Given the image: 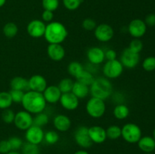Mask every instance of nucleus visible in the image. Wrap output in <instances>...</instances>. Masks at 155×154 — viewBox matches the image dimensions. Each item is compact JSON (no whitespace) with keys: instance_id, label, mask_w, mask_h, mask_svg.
Listing matches in <instances>:
<instances>
[{"instance_id":"f257e3e1","label":"nucleus","mask_w":155,"mask_h":154,"mask_svg":"<svg viewBox=\"0 0 155 154\" xmlns=\"http://www.w3.org/2000/svg\"><path fill=\"white\" fill-rule=\"evenodd\" d=\"M21 105L24 110L36 115L44 112L47 107V103L42 93L29 90L24 93Z\"/></svg>"},{"instance_id":"f03ea898","label":"nucleus","mask_w":155,"mask_h":154,"mask_svg":"<svg viewBox=\"0 0 155 154\" xmlns=\"http://www.w3.org/2000/svg\"><path fill=\"white\" fill-rule=\"evenodd\" d=\"M68 36V30L62 23L51 21L46 24L43 37L48 44H61L66 40Z\"/></svg>"},{"instance_id":"7ed1b4c3","label":"nucleus","mask_w":155,"mask_h":154,"mask_svg":"<svg viewBox=\"0 0 155 154\" xmlns=\"http://www.w3.org/2000/svg\"><path fill=\"white\" fill-rule=\"evenodd\" d=\"M113 88L111 82L104 76L95 78L93 82L89 86L90 95L92 97L104 101L113 95Z\"/></svg>"},{"instance_id":"20e7f679","label":"nucleus","mask_w":155,"mask_h":154,"mask_svg":"<svg viewBox=\"0 0 155 154\" xmlns=\"http://www.w3.org/2000/svg\"><path fill=\"white\" fill-rule=\"evenodd\" d=\"M86 111L90 117L99 119L106 112V104L104 100L91 97L86 104Z\"/></svg>"},{"instance_id":"39448f33","label":"nucleus","mask_w":155,"mask_h":154,"mask_svg":"<svg viewBox=\"0 0 155 154\" xmlns=\"http://www.w3.org/2000/svg\"><path fill=\"white\" fill-rule=\"evenodd\" d=\"M121 137L129 143H136L142 137V129L137 124L129 122L121 128Z\"/></svg>"},{"instance_id":"423d86ee","label":"nucleus","mask_w":155,"mask_h":154,"mask_svg":"<svg viewBox=\"0 0 155 154\" xmlns=\"http://www.w3.org/2000/svg\"><path fill=\"white\" fill-rule=\"evenodd\" d=\"M124 67L120 60H107L103 65L102 72L104 77L108 79H116L119 78L124 72Z\"/></svg>"},{"instance_id":"0eeeda50","label":"nucleus","mask_w":155,"mask_h":154,"mask_svg":"<svg viewBox=\"0 0 155 154\" xmlns=\"http://www.w3.org/2000/svg\"><path fill=\"white\" fill-rule=\"evenodd\" d=\"M13 123L18 129L21 131H26L33 125V116L31 113L26 110H20L15 113Z\"/></svg>"},{"instance_id":"6e6552de","label":"nucleus","mask_w":155,"mask_h":154,"mask_svg":"<svg viewBox=\"0 0 155 154\" xmlns=\"http://www.w3.org/2000/svg\"><path fill=\"white\" fill-rule=\"evenodd\" d=\"M120 61L124 68L133 69L139 63L140 55L139 53L134 52L129 48H127L121 53Z\"/></svg>"},{"instance_id":"1a4fd4ad","label":"nucleus","mask_w":155,"mask_h":154,"mask_svg":"<svg viewBox=\"0 0 155 154\" xmlns=\"http://www.w3.org/2000/svg\"><path fill=\"white\" fill-rule=\"evenodd\" d=\"M95 39L101 42H107L113 39L114 30L113 27L107 24H101L97 25L94 30Z\"/></svg>"},{"instance_id":"9d476101","label":"nucleus","mask_w":155,"mask_h":154,"mask_svg":"<svg viewBox=\"0 0 155 154\" xmlns=\"http://www.w3.org/2000/svg\"><path fill=\"white\" fill-rule=\"evenodd\" d=\"M128 33L133 39H140L143 37L147 32V25L145 21L141 19H133L127 27Z\"/></svg>"},{"instance_id":"9b49d317","label":"nucleus","mask_w":155,"mask_h":154,"mask_svg":"<svg viewBox=\"0 0 155 154\" xmlns=\"http://www.w3.org/2000/svg\"><path fill=\"white\" fill-rule=\"evenodd\" d=\"M88 128L86 126H80L74 132V137L76 143L83 149H88L93 144L89 136Z\"/></svg>"},{"instance_id":"f8f14e48","label":"nucleus","mask_w":155,"mask_h":154,"mask_svg":"<svg viewBox=\"0 0 155 154\" xmlns=\"http://www.w3.org/2000/svg\"><path fill=\"white\" fill-rule=\"evenodd\" d=\"M46 24L42 20L34 19L28 23L27 26V32L30 36L34 39L43 37L45 31Z\"/></svg>"},{"instance_id":"ddd939ff","label":"nucleus","mask_w":155,"mask_h":154,"mask_svg":"<svg viewBox=\"0 0 155 154\" xmlns=\"http://www.w3.org/2000/svg\"><path fill=\"white\" fill-rule=\"evenodd\" d=\"M44 134L42 128L33 125L25 131V139L29 143L39 145L43 141Z\"/></svg>"},{"instance_id":"4468645a","label":"nucleus","mask_w":155,"mask_h":154,"mask_svg":"<svg viewBox=\"0 0 155 154\" xmlns=\"http://www.w3.org/2000/svg\"><path fill=\"white\" fill-rule=\"evenodd\" d=\"M59 102L61 106L68 111H74L77 110L80 105V99L77 98L72 92L62 94Z\"/></svg>"},{"instance_id":"2eb2a0df","label":"nucleus","mask_w":155,"mask_h":154,"mask_svg":"<svg viewBox=\"0 0 155 154\" xmlns=\"http://www.w3.org/2000/svg\"><path fill=\"white\" fill-rule=\"evenodd\" d=\"M28 85L29 90L40 93H42L48 86L46 79L39 74H36L30 76L28 79Z\"/></svg>"},{"instance_id":"dca6fc26","label":"nucleus","mask_w":155,"mask_h":154,"mask_svg":"<svg viewBox=\"0 0 155 154\" xmlns=\"http://www.w3.org/2000/svg\"><path fill=\"white\" fill-rule=\"evenodd\" d=\"M86 57L91 64L100 65L105 60L104 51L100 47H91L86 52Z\"/></svg>"},{"instance_id":"f3484780","label":"nucleus","mask_w":155,"mask_h":154,"mask_svg":"<svg viewBox=\"0 0 155 154\" xmlns=\"http://www.w3.org/2000/svg\"><path fill=\"white\" fill-rule=\"evenodd\" d=\"M89 136L93 143H103L107 140L106 130L100 125H92L88 128Z\"/></svg>"},{"instance_id":"a211bd4d","label":"nucleus","mask_w":155,"mask_h":154,"mask_svg":"<svg viewBox=\"0 0 155 154\" xmlns=\"http://www.w3.org/2000/svg\"><path fill=\"white\" fill-rule=\"evenodd\" d=\"M46 51L48 57L55 62L61 61L66 54L64 48L61 44H48Z\"/></svg>"},{"instance_id":"6ab92c4d","label":"nucleus","mask_w":155,"mask_h":154,"mask_svg":"<svg viewBox=\"0 0 155 154\" xmlns=\"http://www.w3.org/2000/svg\"><path fill=\"white\" fill-rule=\"evenodd\" d=\"M42 95L47 104H55L60 101L62 93L58 85H48Z\"/></svg>"},{"instance_id":"aec40b11","label":"nucleus","mask_w":155,"mask_h":154,"mask_svg":"<svg viewBox=\"0 0 155 154\" xmlns=\"http://www.w3.org/2000/svg\"><path fill=\"white\" fill-rule=\"evenodd\" d=\"M71 119L64 114H58L53 119V125L56 131L59 132L68 131L71 128Z\"/></svg>"},{"instance_id":"412c9836","label":"nucleus","mask_w":155,"mask_h":154,"mask_svg":"<svg viewBox=\"0 0 155 154\" xmlns=\"http://www.w3.org/2000/svg\"><path fill=\"white\" fill-rule=\"evenodd\" d=\"M137 143L139 149L145 153L152 152L155 149V140L152 136H143Z\"/></svg>"},{"instance_id":"4be33fe9","label":"nucleus","mask_w":155,"mask_h":154,"mask_svg":"<svg viewBox=\"0 0 155 154\" xmlns=\"http://www.w3.org/2000/svg\"><path fill=\"white\" fill-rule=\"evenodd\" d=\"M71 92L79 99H83L89 96L90 94V89H89V86L78 81H75Z\"/></svg>"},{"instance_id":"5701e85b","label":"nucleus","mask_w":155,"mask_h":154,"mask_svg":"<svg viewBox=\"0 0 155 154\" xmlns=\"http://www.w3.org/2000/svg\"><path fill=\"white\" fill-rule=\"evenodd\" d=\"M10 87L13 90H20L26 92L29 91L28 79L22 76H15L11 80Z\"/></svg>"},{"instance_id":"b1692460","label":"nucleus","mask_w":155,"mask_h":154,"mask_svg":"<svg viewBox=\"0 0 155 154\" xmlns=\"http://www.w3.org/2000/svg\"><path fill=\"white\" fill-rule=\"evenodd\" d=\"M113 115L118 120L126 119L130 115V109L126 104H119L115 106L113 110Z\"/></svg>"},{"instance_id":"393cba45","label":"nucleus","mask_w":155,"mask_h":154,"mask_svg":"<svg viewBox=\"0 0 155 154\" xmlns=\"http://www.w3.org/2000/svg\"><path fill=\"white\" fill-rule=\"evenodd\" d=\"M2 32L5 37L12 39V38L16 36V35L18 34V27L15 23L8 22L3 27Z\"/></svg>"},{"instance_id":"a878e982","label":"nucleus","mask_w":155,"mask_h":154,"mask_svg":"<svg viewBox=\"0 0 155 154\" xmlns=\"http://www.w3.org/2000/svg\"><path fill=\"white\" fill-rule=\"evenodd\" d=\"M95 79V77L94 76V75L90 71L83 69L81 73L76 78V79H77V81L83 83V84L86 85L88 86H90L91 84L93 82Z\"/></svg>"},{"instance_id":"bb28decb","label":"nucleus","mask_w":155,"mask_h":154,"mask_svg":"<svg viewBox=\"0 0 155 154\" xmlns=\"http://www.w3.org/2000/svg\"><path fill=\"white\" fill-rule=\"evenodd\" d=\"M107 138L110 140H117L121 137V128L117 125H110L106 128Z\"/></svg>"},{"instance_id":"cd10ccee","label":"nucleus","mask_w":155,"mask_h":154,"mask_svg":"<svg viewBox=\"0 0 155 154\" xmlns=\"http://www.w3.org/2000/svg\"><path fill=\"white\" fill-rule=\"evenodd\" d=\"M83 69H84V68H83V64L78 61L71 62L68 66V73L74 78H77L81 73Z\"/></svg>"},{"instance_id":"c85d7f7f","label":"nucleus","mask_w":155,"mask_h":154,"mask_svg":"<svg viewBox=\"0 0 155 154\" xmlns=\"http://www.w3.org/2000/svg\"><path fill=\"white\" fill-rule=\"evenodd\" d=\"M13 104L9 91H0V110L10 108Z\"/></svg>"},{"instance_id":"c756f323","label":"nucleus","mask_w":155,"mask_h":154,"mask_svg":"<svg viewBox=\"0 0 155 154\" xmlns=\"http://www.w3.org/2000/svg\"><path fill=\"white\" fill-rule=\"evenodd\" d=\"M74 81L71 78H64L59 82L58 87L60 89L61 93H68L71 92L74 86Z\"/></svg>"},{"instance_id":"7c9ffc66","label":"nucleus","mask_w":155,"mask_h":154,"mask_svg":"<svg viewBox=\"0 0 155 154\" xmlns=\"http://www.w3.org/2000/svg\"><path fill=\"white\" fill-rule=\"evenodd\" d=\"M48 121H49L48 115L45 113V112H42V113H37V114L35 115V116H33V125L42 128L48 124Z\"/></svg>"},{"instance_id":"2f4dec72","label":"nucleus","mask_w":155,"mask_h":154,"mask_svg":"<svg viewBox=\"0 0 155 154\" xmlns=\"http://www.w3.org/2000/svg\"><path fill=\"white\" fill-rule=\"evenodd\" d=\"M60 140V136L58 131L54 130H49L44 134V140L46 143L49 145H54Z\"/></svg>"},{"instance_id":"473e14b6","label":"nucleus","mask_w":155,"mask_h":154,"mask_svg":"<svg viewBox=\"0 0 155 154\" xmlns=\"http://www.w3.org/2000/svg\"><path fill=\"white\" fill-rule=\"evenodd\" d=\"M21 150V154H39L40 153V149H39V145L29 143V142L24 143Z\"/></svg>"},{"instance_id":"72a5a7b5","label":"nucleus","mask_w":155,"mask_h":154,"mask_svg":"<svg viewBox=\"0 0 155 154\" xmlns=\"http://www.w3.org/2000/svg\"><path fill=\"white\" fill-rule=\"evenodd\" d=\"M8 140L12 150L18 151L19 149H21L23 144H24L22 139L21 137H18V136H12V137H9Z\"/></svg>"},{"instance_id":"f704fd0d","label":"nucleus","mask_w":155,"mask_h":154,"mask_svg":"<svg viewBox=\"0 0 155 154\" xmlns=\"http://www.w3.org/2000/svg\"><path fill=\"white\" fill-rule=\"evenodd\" d=\"M59 0H42V5L44 10L54 12L59 7Z\"/></svg>"},{"instance_id":"c9c22d12","label":"nucleus","mask_w":155,"mask_h":154,"mask_svg":"<svg viewBox=\"0 0 155 154\" xmlns=\"http://www.w3.org/2000/svg\"><path fill=\"white\" fill-rule=\"evenodd\" d=\"M142 68L147 72H152L155 69V57L149 56L144 59L142 63Z\"/></svg>"},{"instance_id":"e433bc0d","label":"nucleus","mask_w":155,"mask_h":154,"mask_svg":"<svg viewBox=\"0 0 155 154\" xmlns=\"http://www.w3.org/2000/svg\"><path fill=\"white\" fill-rule=\"evenodd\" d=\"M83 0H62L63 5L69 11H75L80 8Z\"/></svg>"},{"instance_id":"4c0bfd02","label":"nucleus","mask_w":155,"mask_h":154,"mask_svg":"<svg viewBox=\"0 0 155 154\" xmlns=\"http://www.w3.org/2000/svg\"><path fill=\"white\" fill-rule=\"evenodd\" d=\"M15 113L10 108L3 110L2 113V119L3 122L6 124H12L13 123L14 119H15Z\"/></svg>"},{"instance_id":"58836bf2","label":"nucleus","mask_w":155,"mask_h":154,"mask_svg":"<svg viewBox=\"0 0 155 154\" xmlns=\"http://www.w3.org/2000/svg\"><path fill=\"white\" fill-rule=\"evenodd\" d=\"M129 48L136 53H140L143 49V42L140 39H133L129 45Z\"/></svg>"},{"instance_id":"ea45409f","label":"nucleus","mask_w":155,"mask_h":154,"mask_svg":"<svg viewBox=\"0 0 155 154\" xmlns=\"http://www.w3.org/2000/svg\"><path fill=\"white\" fill-rule=\"evenodd\" d=\"M9 93H10L11 98H12L13 103H15V104H21V101H22L25 92L23 91L11 89Z\"/></svg>"},{"instance_id":"a19ab883","label":"nucleus","mask_w":155,"mask_h":154,"mask_svg":"<svg viewBox=\"0 0 155 154\" xmlns=\"http://www.w3.org/2000/svg\"><path fill=\"white\" fill-rule=\"evenodd\" d=\"M97 27V24L95 20L87 18L84 19L82 22V27L86 31H92Z\"/></svg>"},{"instance_id":"79ce46f5","label":"nucleus","mask_w":155,"mask_h":154,"mask_svg":"<svg viewBox=\"0 0 155 154\" xmlns=\"http://www.w3.org/2000/svg\"><path fill=\"white\" fill-rule=\"evenodd\" d=\"M54 19V12L50 11L44 10L43 12L42 13V21L44 23H48L53 21Z\"/></svg>"},{"instance_id":"37998d69","label":"nucleus","mask_w":155,"mask_h":154,"mask_svg":"<svg viewBox=\"0 0 155 154\" xmlns=\"http://www.w3.org/2000/svg\"><path fill=\"white\" fill-rule=\"evenodd\" d=\"M11 149L10 144L8 143V140H0V153L1 154H6L7 152H10Z\"/></svg>"},{"instance_id":"c03bdc74","label":"nucleus","mask_w":155,"mask_h":154,"mask_svg":"<svg viewBox=\"0 0 155 154\" xmlns=\"http://www.w3.org/2000/svg\"><path fill=\"white\" fill-rule=\"evenodd\" d=\"M104 56H105V60H113L117 59V53L114 49H107L106 51H104Z\"/></svg>"},{"instance_id":"a18cd8bd","label":"nucleus","mask_w":155,"mask_h":154,"mask_svg":"<svg viewBox=\"0 0 155 154\" xmlns=\"http://www.w3.org/2000/svg\"><path fill=\"white\" fill-rule=\"evenodd\" d=\"M145 24L149 27H155V14L151 13L147 15L145 18Z\"/></svg>"},{"instance_id":"49530a36","label":"nucleus","mask_w":155,"mask_h":154,"mask_svg":"<svg viewBox=\"0 0 155 154\" xmlns=\"http://www.w3.org/2000/svg\"><path fill=\"white\" fill-rule=\"evenodd\" d=\"M74 154H89V153L88 152V151L86 150V149H80V150L76 151Z\"/></svg>"},{"instance_id":"de8ad7c7","label":"nucleus","mask_w":155,"mask_h":154,"mask_svg":"<svg viewBox=\"0 0 155 154\" xmlns=\"http://www.w3.org/2000/svg\"><path fill=\"white\" fill-rule=\"evenodd\" d=\"M6 154H21V152H18V151H15V150H11L10 152H7Z\"/></svg>"},{"instance_id":"09e8293b","label":"nucleus","mask_w":155,"mask_h":154,"mask_svg":"<svg viewBox=\"0 0 155 154\" xmlns=\"http://www.w3.org/2000/svg\"><path fill=\"white\" fill-rule=\"evenodd\" d=\"M6 1H7V0H0V8L3 7V6L5 5Z\"/></svg>"},{"instance_id":"8fccbe9b","label":"nucleus","mask_w":155,"mask_h":154,"mask_svg":"<svg viewBox=\"0 0 155 154\" xmlns=\"http://www.w3.org/2000/svg\"><path fill=\"white\" fill-rule=\"evenodd\" d=\"M152 137H153V138L154 139V140H155V128L154 129V131H153V133H152Z\"/></svg>"},{"instance_id":"3c124183","label":"nucleus","mask_w":155,"mask_h":154,"mask_svg":"<svg viewBox=\"0 0 155 154\" xmlns=\"http://www.w3.org/2000/svg\"><path fill=\"white\" fill-rule=\"evenodd\" d=\"M145 154H153L152 152H148V153H145Z\"/></svg>"}]
</instances>
